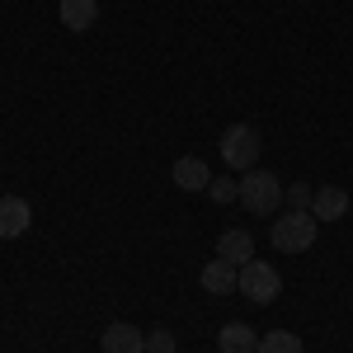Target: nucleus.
<instances>
[{"label": "nucleus", "instance_id": "11", "mask_svg": "<svg viewBox=\"0 0 353 353\" xmlns=\"http://www.w3.org/2000/svg\"><path fill=\"white\" fill-rule=\"evenodd\" d=\"M217 349L221 353H254L259 349V334H254V325H245V321H226L217 334Z\"/></svg>", "mask_w": 353, "mask_h": 353}, {"label": "nucleus", "instance_id": "10", "mask_svg": "<svg viewBox=\"0 0 353 353\" xmlns=\"http://www.w3.org/2000/svg\"><path fill=\"white\" fill-rule=\"evenodd\" d=\"M170 179H174V184H179L184 193H203L208 184H212L208 165L198 161V156H179V161H174V170H170Z\"/></svg>", "mask_w": 353, "mask_h": 353}, {"label": "nucleus", "instance_id": "16", "mask_svg": "<svg viewBox=\"0 0 353 353\" xmlns=\"http://www.w3.org/2000/svg\"><path fill=\"white\" fill-rule=\"evenodd\" d=\"M208 193H212L217 203H231V198H241V179H212Z\"/></svg>", "mask_w": 353, "mask_h": 353}, {"label": "nucleus", "instance_id": "7", "mask_svg": "<svg viewBox=\"0 0 353 353\" xmlns=\"http://www.w3.org/2000/svg\"><path fill=\"white\" fill-rule=\"evenodd\" d=\"M217 259H226V264H250L254 259V236L250 231H241V226H231V231H221V241H217Z\"/></svg>", "mask_w": 353, "mask_h": 353}, {"label": "nucleus", "instance_id": "15", "mask_svg": "<svg viewBox=\"0 0 353 353\" xmlns=\"http://www.w3.org/2000/svg\"><path fill=\"white\" fill-rule=\"evenodd\" d=\"M146 353H174V334H170L165 325L146 330Z\"/></svg>", "mask_w": 353, "mask_h": 353}, {"label": "nucleus", "instance_id": "5", "mask_svg": "<svg viewBox=\"0 0 353 353\" xmlns=\"http://www.w3.org/2000/svg\"><path fill=\"white\" fill-rule=\"evenodd\" d=\"M28 226H33V208H28L24 198L5 193V198H0V241H14V236H24Z\"/></svg>", "mask_w": 353, "mask_h": 353}, {"label": "nucleus", "instance_id": "2", "mask_svg": "<svg viewBox=\"0 0 353 353\" xmlns=\"http://www.w3.org/2000/svg\"><path fill=\"white\" fill-rule=\"evenodd\" d=\"M316 226H321V221L311 217V212H283V217L273 221V245H278V254H306V250L316 245Z\"/></svg>", "mask_w": 353, "mask_h": 353}, {"label": "nucleus", "instance_id": "13", "mask_svg": "<svg viewBox=\"0 0 353 353\" xmlns=\"http://www.w3.org/2000/svg\"><path fill=\"white\" fill-rule=\"evenodd\" d=\"M254 353H306V344L292 330H269V334H259V349Z\"/></svg>", "mask_w": 353, "mask_h": 353}, {"label": "nucleus", "instance_id": "3", "mask_svg": "<svg viewBox=\"0 0 353 353\" xmlns=\"http://www.w3.org/2000/svg\"><path fill=\"white\" fill-rule=\"evenodd\" d=\"M236 292H241L245 301H254V306H269V301L283 292V278H278V269H273V264H264V259H250V264H241Z\"/></svg>", "mask_w": 353, "mask_h": 353}, {"label": "nucleus", "instance_id": "8", "mask_svg": "<svg viewBox=\"0 0 353 353\" xmlns=\"http://www.w3.org/2000/svg\"><path fill=\"white\" fill-rule=\"evenodd\" d=\"M344 212H349V189H339V184L316 189V198H311V217L316 221H339Z\"/></svg>", "mask_w": 353, "mask_h": 353}, {"label": "nucleus", "instance_id": "12", "mask_svg": "<svg viewBox=\"0 0 353 353\" xmlns=\"http://www.w3.org/2000/svg\"><path fill=\"white\" fill-rule=\"evenodd\" d=\"M61 24L71 28V33H90L94 19H99V0H61Z\"/></svg>", "mask_w": 353, "mask_h": 353}, {"label": "nucleus", "instance_id": "1", "mask_svg": "<svg viewBox=\"0 0 353 353\" xmlns=\"http://www.w3.org/2000/svg\"><path fill=\"white\" fill-rule=\"evenodd\" d=\"M241 203H245V212H254V217H273L278 203H283V179L273 170H245L241 174Z\"/></svg>", "mask_w": 353, "mask_h": 353}, {"label": "nucleus", "instance_id": "9", "mask_svg": "<svg viewBox=\"0 0 353 353\" xmlns=\"http://www.w3.org/2000/svg\"><path fill=\"white\" fill-rule=\"evenodd\" d=\"M198 278H203V292H212V297H231L241 269H236V264H226V259H212V264H203Z\"/></svg>", "mask_w": 353, "mask_h": 353}, {"label": "nucleus", "instance_id": "14", "mask_svg": "<svg viewBox=\"0 0 353 353\" xmlns=\"http://www.w3.org/2000/svg\"><path fill=\"white\" fill-rule=\"evenodd\" d=\"M311 198H316L311 184H288L283 189V203H292V212H311Z\"/></svg>", "mask_w": 353, "mask_h": 353}, {"label": "nucleus", "instance_id": "4", "mask_svg": "<svg viewBox=\"0 0 353 353\" xmlns=\"http://www.w3.org/2000/svg\"><path fill=\"white\" fill-rule=\"evenodd\" d=\"M221 161L231 165V170H254L259 161V132L250 128V123H231L226 132H221Z\"/></svg>", "mask_w": 353, "mask_h": 353}, {"label": "nucleus", "instance_id": "6", "mask_svg": "<svg viewBox=\"0 0 353 353\" xmlns=\"http://www.w3.org/2000/svg\"><path fill=\"white\" fill-rule=\"evenodd\" d=\"M99 344H104V353H146V330L128 325V321H113Z\"/></svg>", "mask_w": 353, "mask_h": 353}]
</instances>
